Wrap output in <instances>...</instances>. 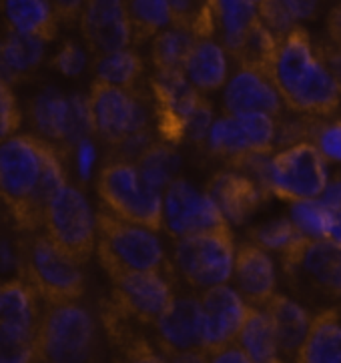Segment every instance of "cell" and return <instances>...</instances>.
<instances>
[{
	"label": "cell",
	"instance_id": "d4e9b609",
	"mask_svg": "<svg viewBox=\"0 0 341 363\" xmlns=\"http://www.w3.org/2000/svg\"><path fill=\"white\" fill-rule=\"evenodd\" d=\"M40 299L35 289L23 277H11L2 281V305L0 321L24 335L36 337V328L40 319Z\"/></svg>",
	"mask_w": 341,
	"mask_h": 363
},
{
	"label": "cell",
	"instance_id": "ba28073f",
	"mask_svg": "<svg viewBox=\"0 0 341 363\" xmlns=\"http://www.w3.org/2000/svg\"><path fill=\"white\" fill-rule=\"evenodd\" d=\"M43 231L81 265L96 251V213L83 191L71 183L60 187L48 203Z\"/></svg>",
	"mask_w": 341,
	"mask_h": 363
},
{
	"label": "cell",
	"instance_id": "60d3db41",
	"mask_svg": "<svg viewBox=\"0 0 341 363\" xmlns=\"http://www.w3.org/2000/svg\"><path fill=\"white\" fill-rule=\"evenodd\" d=\"M9 81L0 79V143L11 139L12 135H16L21 125H23V108L16 101V94L12 91Z\"/></svg>",
	"mask_w": 341,
	"mask_h": 363
},
{
	"label": "cell",
	"instance_id": "ab89813d",
	"mask_svg": "<svg viewBox=\"0 0 341 363\" xmlns=\"http://www.w3.org/2000/svg\"><path fill=\"white\" fill-rule=\"evenodd\" d=\"M259 21L269 28L277 40H281L297 26V21L287 9L285 0H261L257 4Z\"/></svg>",
	"mask_w": 341,
	"mask_h": 363
},
{
	"label": "cell",
	"instance_id": "44dd1931",
	"mask_svg": "<svg viewBox=\"0 0 341 363\" xmlns=\"http://www.w3.org/2000/svg\"><path fill=\"white\" fill-rule=\"evenodd\" d=\"M205 191L217 203L225 219L233 225L247 221L267 195L259 187L257 181L241 173H233V171H221L213 175Z\"/></svg>",
	"mask_w": 341,
	"mask_h": 363
},
{
	"label": "cell",
	"instance_id": "3957f363",
	"mask_svg": "<svg viewBox=\"0 0 341 363\" xmlns=\"http://www.w3.org/2000/svg\"><path fill=\"white\" fill-rule=\"evenodd\" d=\"M157 231L121 219L108 209L96 211V257L106 275L115 279L137 271H163L175 277Z\"/></svg>",
	"mask_w": 341,
	"mask_h": 363
},
{
	"label": "cell",
	"instance_id": "603a6c76",
	"mask_svg": "<svg viewBox=\"0 0 341 363\" xmlns=\"http://www.w3.org/2000/svg\"><path fill=\"white\" fill-rule=\"evenodd\" d=\"M263 309L275 328L279 352L289 357L297 355L301 343L306 340L307 329L311 325V319H313L311 313L297 301L279 293H273L269 301L263 305Z\"/></svg>",
	"mask_w": 341,
	"mask_h": 363
},
{
	"label": "cell",
	"instance_id": "7c38bea8",
	"mask_svg": "<svg viewBox=\"0 0 341 363\" xmlns=\"http://www.w3.org/2000/svg\"><path fill=\"white\" fill-rule=\"evenodd\" d=\"M289 283L301 297L318 301L341 297V247L311 239L291 261L283 263Z\"/></svg>",
	"mask_w": 341,
	"mask_h": 363
},
{
	"label": "cell",
	"instance_id": "74e56055",
	"mask_svg": "<svg viewBox=\"0 0 341 363\" xmlns=\"http://www.w3.org/2000/svg\"><path fill=\"white\" fill-rule=\"evenodd\" d=\"M277 117H271L265 113H249L239 115V121L247 133L249 143L253 152H265L273 155L275 143H277Z\"/></svg>",
	"mask_w": 341,
	"mask_h": 363
},
{
	"label": "cell",
	"instance_id": "f1b7e54d",
	"mask_svg": "<svg viewBox=\"0 0 341 363\" xmlns=\"http://www.w3.org/2000/svg\"><path fill=\"white\" fill-rule=\"evenodd\" d=\"M217 33L229 57L241 48L245 36L259 21L257 6L249 0H215Z\"/></svg>",
	"mask_w": 341,
	"mask_h": 363
},
{
	"label": "cell",
	"instance_id": "f907efd6",
	"mask_svg": "<svg viewBox=\"0 0 341 363\" xmlns=\"http://www.w3.org/2000/svg\"><path fill=\"white\" fill-rule=\"evenodd\" d=\"M62 24L79 23L84 0H50Z\"/></svg>",
	"mask_w": 341,
	"mask_h": 363
},
{
	"label": "cell",
	"instance_id": "6f0895ef",
	"mask_svg": "<svg viewBox=\"0 0 341 363\" xmlns=\"http://www.w3.org/2000/svg\"><path fill=\"white\" fill-rule=\"evenodd\" d=\"M249 2H253V4L257 6V4H259V2H261V0H249Z\"/></svg>",
	"mask_w": 341,
	"mask_h": 363
},
{
	"label": "cell",
	"instance_id": "e575fe53",
	"mask_svg": "<svg viewBox=\"0 0 341 363\" xmlns=\"http://www.w3.org/2000/svg\"><path fill=\"white\" fill-rule=\"evenodd\" d=\"M133 47H141L173 23L169 0H127Z\"/></svg>",
	"mask_w": 341,
	"mask_h": 363
},
{
	"label": "cell",
	"instance_id": "ac0fdd59",
	"mask_svg": "<svg viewBox=\"0 0 341 363\" xmlns=\"http://www.w3.org/2000/svg\"><path fill=\"white\" fill-rule=\"evenodd\" d=\"M155 337L157 350L163 357L177 359L189 352H203L201 347V303L193 295H175L173 305L157 319Z\"/></svg>",
	"mask_w": 341,
	"mask_h": 363
},
{
	"label": "cell",
	"instance_id": "ffe728a7",
	"mask_svg": "<svg viewBox=\"0 0 341 363\" xmlns=\"http://www.w3.org/2000/svg\"><path fill=\"white\" fill-rule=\"evenodd\" d=\"M233 281L239 295L249 305L263 307L275 293L277 277L269 251L255 243H245L237 249Z\"/></svg>",
	"mask_w": 341,
	"mask_h": 363
},
{
	"label": "cell",
	"instance_id": "f35d334b",
	"mask_svg": "<svg viewBox=\"0 0 341 363\" xmlns=\"http://www.w3.org/2000/svg\"><path fill=\"white\" fill-rule=\"evenodd\" d=\"M36 362L35 337L24 335L0 321V363Z\"/></svg>",
	"mask_w": 341,
	"mask_h": 363
},
{
	"label": "cell",
	"instance_id": "5bb4252c",
	"mask_svg": "<svg viewBox=\"0 0 341 363\" xmlns=\"http://www.w3.org/2000/svg\"><path fill=\"white\" fill-rule=\"evenodd\" d=\"M217 203L207 191L195 189L189 181L177 177L163 193V231L173 239L205 233L227 227Z\"/></svg>",
	"mask_w": 341,
	"mask_h": 363
},
{
	"label": "cell",
	"instance_id": "7a4b0ae2",
	"mask_svg": "<svg viewBox=\"0 0 341 363\" xmlns=\"http://www.w3.org/2000/svg\"><path fill=\"white\" fill-rule=\"evenodd\" d=\"M273 82L289 111L306 117H328L341 105V93L301 24L277 43Z\"/></svg>",
	"mask_w": 341,
	"mask_h": 363
},
{
	"label": "cell",
	"instance_id": "d6986e66",
	"mask_svg": "<svg viewBox=\"0 0 341 363\" xmlns=\"http://www.w3.org/2000/svg\"><path fill=\"white\" fill-rule=\"evenodd\" d=\"M285 108L281 93L275 82L265 72L239 67L235 77L227 82L223 91L225 115H249V113H265L271 117H279Z\"/></svg>",
	"mask_w": 341,
	"mask_h": 363
},
{
	"label": "cell",
	"instance_id": "5b68a950",
	"mask_svg": "<svg viewBox=\"0 0 341 363\" xmlns=\"http://www.w3.org/2000/svg\"><path fill=\"white\" fill-rule=\"evenodd\" d=\"M35 345L36 362H91L99 350L93 313L79 301L43 303Z\"/></svg>",
	"mask_w": 341,
	"mask_h": 363
},
{
	"label": "cell",
	"instance_id": "9c48e42d",
	"mask_svg": "<svg viewBox=\"0 0 341 363\" xmlns=\"http://www.w3.org/2000/svg\"><path fill=\"white\" fill-rule=\"evenodd\" d=\"M235 253L233 233L227 225L177 239L175 265L191 287L207 289L233 279Z\"/></svg>",
	"mask_w": 341,
	"mask_h": 363
},
{
	"label": "cell",
	"instance_id": "681fc988",
	"mask_svg": "<svg viewBox=\"0 0 341 363\" xmlns=\"http://www.w3.org/2000/svg\"><path fill=\"white\" fill-rule=\"evenodd\" d=\"M319 2H321V0H285L287 9L291 11V14H294L297 23L318 18Z\"/></svg>",
	"mask_w": 341,
	"mask_h": 363
},
{
	"label": "cell",
	"instance_id": "7bdbcfd3",
	"mask_svg": "<svg viewBox=\"0 0 341 363\" xmlns=\"http://www.w3.org/2000/svg\"><path fill=\"white\" fill-rule=\"evenodd\" d=\"M311 141L328 161L341 163V118L333 123L318 125Z\"/></svg>",
	"mask_w": 341,
	"mask_h": 363
},
{
	"label": "cell",
	"instance_id": "277c9868",
	"mask_svg": "<svg viewBox=\"0 0 341 363\" xmlns=\"http://www.w3.org/2000/svg\"><path fill=\"white\" fill-rule=\"evenodd\" d=\"M18 277L28 283L43 303L79 301L84 293L81 263L57 247L45 231H21Z\"/></svg>",
	"mask_w": 341,
	"mask_h": 363
},
{
	"label": "cell",
	"instance_id": "2e32d148",
	"mask_svg": "<svg viewBox=\"0 0 341 363\" xmlns=\"http://www.w3.org/2000/svg\"><path fill=\"white\" fill-rule=\"evenodd\" d=\"M201 303V347L209 353L237 341L239 329L247 315L249 303L227 283L203 289Z\"/></svg>",
	"mask_w": 341,
	"mask_h": 363
},
{
	"label": "cell",
	"instance_id": "bcb514c9",
	"mask_svg": "<svg viewBox=\"0 0 341 363\" xmlns=\"http://www.w3.org/2000/svg\"><path fill=\"white\" fill-rule=\"evenodd\" d=\"M71 152H74V164H77V173L79 177L86 181L91 177V171H93L94 159H96V151H94V143L91 137H86L81 143L74 145V149Z\"/></svg>",
	"mask_w": 341,
	"mask_h": 363
},
{
	"label": "cell",
	"instance_id": "7402d4cb",
	"mask_svg": "<svg viewBox=\"0 0 341 363\" xmlns=\"http://www.w3.org/2000/svg\"><path fill=\"white\" fill-rule=\"evenodd\" d=\"M4 28L38 36L52 43L59 35L60 18L50 0H0Z\"/></svg>",
	"mask_w": 341,
	"mask_h": 363
},
{
	"label": "cell",
	"instance_id": "484cf974",
	"mask_svg": "<svg viewBox=\"0 0 341 363\" xmlns=\"http://www.w3.org/2000/svg\"><path fill=\"white\" fill-rule=\"evenodd\" d=\"M295 359L301 363L341 362V321L337 309H323L313 315Z\"/></svg>",
	"mask_w": 341,
	"mask_h": 363
},
{
	"label": "cell",
	"instance_id": "9a60e30c",
	"mask_svg": "<svg viewBox=\"0 0 341 363\" xmlns=\"http://www.w3.org/2000/svg\"><path fill=\"white\" fill-rule=\"evenodd\" d=\"M173 275L163 271H137L118 275L113 281V303L141 325L153 328L157 319L175 301Z\"/></svg>",
	"mask_w": 341,
	"mask_h": 363
},
{
	"label": "cell",
	"instance_id": "8fae6325",
	"mask_svg": "<svg viewBox=\"0 0 341 363\" xmlns=\"http://www.w3.org/2000/svg\"><path fill=\"white\" fill-rule=\"evenodd\" d=\"M328 181V159L313 143L299 141L271 157L267 187L279 199H318Z\"/></svg>",
	"mask_w": 341,
	"mask_h": 363
},
{
	"label": "cell",
	"instance_id": "ee69618b",
	"mask_svg": "<svg viewBox=\"0 0 341 363\" xmlns=\"http://www.w3.org/2000/svg\"><path fill=\"white\" fill-rule=\"evenodd\" d=\"M21 269L18 237L6 225H0V277H16Z\"/></svg>",
	"mask_w": 341,
	"mask_h": 363
},
{
	"label": "cell",
	"instance_id": "8d00e7d4",
	"mask_svg": "<svg viewBox=\"0 0 341 363\" xmlns=\"http://www.w3.org/2000/svg\"><path fill=\"white\" fill-rule=\"evenodd\" d=\"M331 209L319 199L295 201L289 209V219L297 225V229L309 239H325Z\"/></svg>",
	"mask_w": 341,
	"mask_h": 363
},
{
	"label": "cell",
	"instance_id": "f546056e",
	"mask_svg": "<svg viewBox=\"0 0 341 363\" xmlns=\"http://www.w3.org/2000/svg\"><path fill=\"white\" fill-rule=\"evenodd\" d=\"M199 36L193 30L179 24H169L161 33H157L151 47V60L155 71L159 72H185L189 55Z\"/></svg>",
	"mask_w": 341,
	"mask_h": 363
},
{
	"label": "cell",
	"instance_id": "83f0119b",
	"mask_svg": "<svg viewBox=\"0 0 341 363\" xmlns=\"http://www.w3.org/2000/svg\"><path fill=\"white\" fill-rule=\"evenodd\" d=\"M237 341L247 352L251 363H275L281 362L279 343L275 335V328L263 307L249 305L247 315L239 329Z\"/></svg>",
	"mask_w": 341,
	"mask_h": 363
},
{
	"label": "cell",
	"instance_id": "f5cc1de1",
	"mask_svg": "<svg viewBox=\"0 0 341 363\" xmlns=\"http://www.w3.org/2000/svg\"><path fill=\"white\" fill-rule=\"evenodd\" d=\"M325 239L331 241L333 245L341 247V207H337V209H331Z\"/></svg>",
	"mask_w": 341,
	"mask_h": 363
},
{
	"label": "cell",
	"instance_id": "e0dca14e",
	"mask_svg": "<svg viewBox=\"0 0 341 363\" xmlns=\"http://www.w3.org/2000/svg\"><path fill=\"white\" fill-rule=\"evenodd\" d=\"M79 26L93 57L133 45L127 0H84Z\"/></svg>",
	"mask_w": 341,
	"mask_h": 363
},
{
	"label": "cell",
	"instance_id": "8992f818",
	"mask_svg": "<svg viewBox=\"0 0 341 363\" xmlns=\"http://www.w3.org/2000/svg\"><path fill=\"white\" fill-rule=\"evenodd\" d=\"M96 193L103 207L121 219L163 229V193L142 181L133 161H108L96 177Z\"/></svg>",
	"mask_w": 341,
	"mask_h": 363
},
{
	"label": "cell",
	"instance_id": "1f68e13d",
	"mask_svg": "<svg viewBox=\"0 0 341 363\" xmlns=\"http://www.w3.org/2000/svg\"><path fill=\"white\" fill-rule=\"evenodd\" d=\"M142 69V59L130 47L105 55H94L93 60L94 79L121 89H137Z\"/></svg>",
	"mask_w": 341,
	"mask_h": 363
},
{
	"label": "cell",
	"instance_id": "6da1fadb",
	"mask_svg": "<svg viewBox=\"0 0 341 363\" xmlns=\"http://www.w3.org/2000/svg\"><path fill=\"white\" fill-rule=\"evenodd\" d=\"M67 183L57 145L18 133L0 143V203L18 231L43 229L48 203Z\"/></svg>",
	"mask_w": 341,
	"mask_h": 363
},
{
	"label": "cell",
	"instance_id": "30bf717a",
	"mask_svg": "<svg viewBox=\"0 0 341 363\" xmlns=\"http://www.w3.org/2000/svg\"><path fill=\"white\" fill-rule=\"evenodd\" d=\"M89 106L94 135L111 147L151 127L149 99L139 89H121L94 79L89 91Z\"/></svg>",
	"mask_w": 341,
	"mask_h": 363
},
{
	"label": "cell",
	"instance_id": "11a10c76",
	"mask_svg": "<svg viewBox=\"0 0 341 363\" xmlns=\"http://www.w3.org/2000/svg\"><path fill=\"white\" fill-rule=\"evenodd\" d=\"M0 79H4V81H9L11 84H14V79H12L9 67H6V60L2 57V47H0Z\"/></svg>",
	"mask_w": 341,
	"mask_h": 363
},
{
	"label": "cell",
	"instance_id": "c3c4849f",
	"mask_svg": "<svg viewBox=\"0 0 341 363\" xmlns=\"http://www.w3.org/2000/svg\"><path fill=\"white\" fill-rule=\"evenodd\" d=\"M207 362H235V363H251L249 359L247 352L241 347V343L239 341H231V343H227L223 347H219V350H215L207 355Z\"/></svg>",
	"mask_w": 341,
	"mask_h": 363
},
{
	"label": "cell",
	"instance_id": "b9f144b4",
	"mask_svg": "<svg viewBox=\"0 0 341 363\" xmlns=\"http://www.w3.org/2000/svg\"><path fill=\"white\" fill-rule=\"evenodd\" d=\"M86 50L77 40H65L50 60V67L67 79H77L86 71V65H89Z\"/></svg>",
	"mask_w": 341,
	"mask_h": 363
},
{
	"label": "cell",
	"instance_id": "d6a6232c",
	"mask_svg": "<svg viewBox=\"0 0 341 363\" xmlns=\"http://www.w3.org/2000/svg\"><path fill=\"white\" fill-rule=\"evenodd\" d=\"M142 181L149 187L165 193V189L177 179L181 171V157L177 155L175 147L165 141H155L141 157L135 161Z\"/></svg>",
	"mask_w": 341,
	"mask_h": 363
},
{
	"label": "cell",
	"instance_id": "4dcf8cb0",
	"mask_svg": "<svg viewBox=\"0 0 341 363\" xmlns=\"http://www.w3.org/2000/svg\"><path fill=\"white\" fill-rule=\"evenodd\" d=\"M251 243L263 247L265 251H275L281 255V265L291 259L311 241L303 235L291 219H277V221L259 225L249 231Z\"/></svg>",
	"mask_w": 341,
	"mask_h": 363
},
{
	"label": "cell",
	"instance_id": "836d02e7",
	"mask_svg": "<svg viewBox=\"0 0 341 363\" xmlns=\"http://www.w3.org/2000/svg\"><path fill=\"white\" fill-rule=\"evenodd\" d=\"M205 147L213 157L225 159L231 164L239 161L241 157L253 152L247 133L243 129L239 117H233V115H223L221 118L213 121Z\"/></svg>",
	"mask_w": 341,
	"mask_h": 363
},
{
	"label": "cell",
	"instance_id": "d590c367",
	"mask_svg": "<svg viewBox=\"0 0 341 363\" xmlns=\"http://www.w3.org/2000/svg\"><path fill=\"white\" fill-rule=\"evenodd\" d=\"M169 6L171 24L185 26L199 38H213L217 33L215 0H169Z\"/></svg>",
	"mask_w": 341,
	"mask_h": 363
},
{
	"label": "cell",
	"instance_id": "f6af8a7d",
	"mask_svg": "<svg viewBox=\"0 0 341 363\" xmlns=\"http://www.w3.org/2000/svg\"><path fill=\"white\" fill-rule=\"evenodd\" d=\"M213 125V106L207 99L201 101V105L197 106L195 115L191 118L187 129V141H193L195 145H205L207 135Z\"/></svg>",
	"mask_w": 341,
	"mask_h": 363
},
{
	"label": "cell",
	"instance_id": "7dc6e473",
	"mask_svg": "<svg viewBox=\"0 0 341 363\" xmlns=\"http://www.w3.org/2000/svg\"><path fill=\"white\" fill-rule=\"evenodd\" d=\"M319 57L323 59V62L328 65V69L333 74V79L337 82V86H340V93H341V45L337 43H321L318 47Z\"/></svg>",
	"mask_w": 341,
	"mask_h": 363
},
{
	"label": "cell",
	"instance_id": "52a82bcc",
	"mask_svg": "<svg viewBox=\"0 0 341 363\" xmlns=\"http://www.w3.org/2000/svg\"><path fill=\"white\" fill-rule=\"evenodd\" d=\"M26 118L35 135L57 145L62 155L71 152L77 143L94 135L89 94L67 96L50 84L28 99Z\"/></svg>",
	"mask_w": 341,
	"mask_h": 363
},
{
	"label": "cell",
	"instance_id": "db71d44e",
	"mask_svg": "<svg viewBox=\"0 0 341 363\" xmlns=\"http://www.w3.org/2000/svg\"><path fill=\"white\" fill-rule=\"evenodd\" d=\"M328 35H330V40L341 45V2L331 9L328 16Z\"/></svg>",
	"mask_w": 341,
	"mask_h": 363
},
{
	"label": "cell",
	"instance_id": "816d5d0a",
	"mask_svg": "<svg viewBox=\"0 0 341 363\" xmlns=\"http://www.w3.org/2000/svg\"><path fill=\"white\" fill-rule=\"evenodd\" d=\"M325 207L330 209H337L341 207V175L333 177L331 181H328V185L323 189V193L318 197Z\"/></svg>",
	"mask_w": 341,
	"mask_h": 363
},
{
	"label": "cell",
	"instance_id": "4316f807",
	"mask_svg": "<svg viewBox=\"0 0 341 363\" xmlns=\"http://www.w3.org/2000/svg\"><path fill=\"white\" fill-rule=\"evenodd\" d=\"M47 40L4 28L0 33V47L14 84L33 77L47 59Z\"/></svg>",
	"mask_w": 341,
	"mask_h": 363
},
{
	"label": "cell",
	"instance_id": "cb8c5ba5",
	"mask_svg": "<svg viewBox=\"0 0 341 363\" xmlns=\"http://www.w3.org/2000/svg\"><path fill=\"white\" fill-rule=\"evenodd\" d=\"M227 50L213 38H197L185 65V77L201 93L219 91L227 82Z\"/></svg>",
	"mask_w": 341,
	"mask_h": 363
},
{
	"label": "cell",
	"instance_id": "4fadbf2b",
	"mask_svg": "<svg viewBox=\"0 0 341 363\" xmlns=\"http://www.w3.org/2000/svg\"><path fill=\"white\" fill-rule=\"evenodd\" d=\"M149 86L153 94L155 118L161 141L173 147L187 141L189 123L205 99L203 93L189 82L185 72L155 71Z\"/></svg>",
	"mask_w": 341,
	"mask_h": 363
},
{
	"label": "cell",
	"instance_id": "9f6ffc18",
	"mask_svg": "<svg viewBox=\"0 0 341 363\" xmlns=\"http://www.w3.org/2000/svg\"><path fill=\"white\" fill-rule=\"evenodd\" d=\"M0 305H2V281H0Z\"/></svg>",
	"mask_w": 341,
	"mask_h": 363
}]
</instances>
